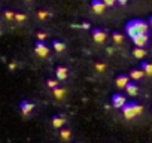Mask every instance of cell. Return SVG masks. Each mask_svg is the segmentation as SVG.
Wrapping results in <instances>:
<instances>
[{"instance_id": "5", "label": "cell", "mask_w": 152, "mask_h": 143, "mask_svg": "<svg viewBox=\"0 0 152 143\" xmlns=\"http://www.w3.org/2000/svg\"><path fill=\"white\" fill-rule=\"evenodd\" d=\"M34 52H36V55H39V57H48L49 55V48L43 43V42H37L36 45H34Z\"/></svg>"}, {"instance_id": "25", "label": "cell", "mask_w": 152, "mask_h": 143, "mask_svg": "<svg viewBox=\"0 0 152 143\" xmlns=\"http://www.w3.org/2000/svg\"><path fill=\"white\" fill-rule=\"evenodd\" d=\"M96 70L103 72V70H104V64H103V63H97V64H96Z\"/></svg>"}, {"instance_id": "11", "label": "cell", "mask_w": 152, "mask_h": 143, "mask_svg": "<svg viewBox=\"0 0 152 143\" xmlns=\"http://www.w3.org/2000/svg\"><path fill=\"white\" fill-rule=\"evenodd\" d=\"M55 75H57V79H58V81H64V79L67 78V69H66V67H63V66L57 67Z\"/></svg>"}, {"instance_id": "19", "label": "cell", "mask_w": 152, "mask_h": 143, "mask_svg": "<svg viewBox=\"0 0 152 143\" xmlns=\"http://www.w3.org/2000/svg\"><path fill=\"white\" fill-rule=\"evenodd\" d=\"M112 39H113V42H115V43H122V40H124L122 34H121V33H116V31L112 34Z\"/></svg>"}, {"instance_id": "9", "label": "cell", "mask_w": 152, "mask_h": 143, "mask_svg": "<svg viewBox=\"0 0 152 143\" xmlns=\"http://www.w3.org/2000/svg\"><path fill=\"white\" fill-rule=\"evenodd\" d=\"M115 82H116V87L118 88H125L127 84L130 82V75H119Z\"/></svg>"}, {"instance_id": "14", "label": "cell", "mask_w": 152, "mask_h": 143, "mask_svg": "<svg viewBox=\"0 0 152 143\" xmlns=\"http://www.w3.org/2000/svg\"><path fill=\"white\" fill-rule=\"evenodd\" d=\"M52 125H54L55 128H61V127L64 125V118H63V116H54V118H52Z\"/></svg>"}, {"instance_id": "1", "label": "cell", "mask_w": 152, "mask_h": 143, "mask_svg": "<svg viewBox=\"0 0 152 143\" xmlns=\"http://www.w3.org/2000/svg\"><path fill=\"white\" fill-rule=\"evenodd\" d=\"M125 31H127V34H128L130 37H134V36L139 34V33H148V31H149V26H148V23H145V21L133 20V21H130V23L125 26Z\"/></svg>"}, {"instance_id": "21", "label": "cell", "mask_w": 152, "mask_h": 143, "mask_svg": "<svg viewBox=\"0 0 152 143\" xmlns=\"http://www.w3.org/2000/svg\"><path fill=\"white\" fill-rule=\"evenodd\" d=\"M5 18L9 20V21H11V20H15V14H14L12 11H5Z\"/></svg>"}, {"instance_id": "6", "label": "cell", "mask_w": 152, "mask_h": 143, "mask_svg": "<svg viewBox=\"0 0 152 143\" xmlns=\"http://www.w3.org/2000/svg\"><path fill=\"white\" fill-rule=\"evenodd\" d=\"M106 6H107V5L104 3V0H93V2H91L93 11H94L96 14H99V15H102V14L104 12Z\"/></svg>"}, {"instance_id": "30", "label": "cell", "mask_w": 152, "mask_h": 143, "mask_svg": "<svg viewBox=\"0 0 152 143\" xmlns=\"http://www.w3.org/2000/svg\"><path fill=\"white\" fill-rule=\"evenodd\" d=\"M149 24H151V27H152V17H151V21H149Z\"/></svg>"}, {"instance_id": "16", "label": "cell", "mask_w": 152, "mask_h": 143, "mask_svg": "<svg viewBox=\"0 0 152 143\" xmlns=\"http://www.w3.org/2000/svg\"><path fill=\"white\" fill-rule=\"evenodd\" d=\"M142 69H143V72H145L148 76H152V64H151V63L143 61V63H142Z\"/></svg>"}, {"instance_id": "3", "label": "cell", "mask_w": 152, "mask_h": 143, "mask_svg": "<svg viewBox=\"0 0 152 143\" xmlns=\"http://www.w3.org/2000/svg\"><path fill=\"white\" fill-rule=\"evenodd\" d=\"M131 40L136 46H146L149 42V37H148V33H139L134 37H131Z\"/></svg>"}, {"instance_id": "22", "label": "cell", "mask_w": 152, "mask_h": 143, "mask_svg": "<svg viewBox=\"0 0 152 143\" xmlns=\"http://www.w3.org/2000/svg\"><path fill=\"white\" fill-rule=\"evenodd\" d=\"M36 37H37V40L43 42V40L48 37V34H46V33H43V31H39V33H36Z\"/></svg>"}, {"instance_id": "29", "label": "cell", "mask_w": 152, "mask_h": 143, "mask_svg": "<svg viewBox=\"0 0 152 143\" xmlns=\"http://www.w3.org/2000/svg\"><path fill=\"white\" fill-rule=\"evenodd\" d=\"M82 28H90V24H88V23H84V24H82Z\"/></svg>"}, {"instance_id": "27", "label": "cell", "mask_w": 152, "mask_h": 143, "mask_svg": "<svg viewBox=\"0 0 152 143\" xmlns=\"http://www.w3.org/2000/svg\"><path fill=\"white\" fill-rule=\"evenodd\" d=\"M127 2H128V0H116V3H118V5H121V6H125V5H127Z\"/></svg>"}, {"instance_id": "28", "label": "cell", "mask_w": 152, "mask_h": 143, "mask_svg": "<svg viewBox=\"0 0 152 143\" xmlns=\"http://www.w3.org/2000/svg\"><path fill=\"white\" fill-rule=\"evenodd\" d=\"M15 67H17V64H15V63H11V64H9V69H11V70H14Z\"/></svg>"}, {"instance_id": "10", "label": "cell", "mask_w": 152, "mask_h": 143, "mask_svg": "<svg viewBox=\"0 0 152 143\" xmlns=\"http://www.w3.org/2000/svg\"><path fill=\"white\" fill-rule=\"evenodd\" d=\"M143 75H146V73L143 72V69H142V67H140V69H134V70H131V72H130V78H131V79H134V81L142 79V78H143Z\"/></svg>"}, {"instance_id": "7", "label": "cell", "mask_w": 152, "mask_h": 143, "mask_svg": "<svg viewBox=\"0 0 152 143\" xmlns=\"http://www.w3.org/2000/svg\"><path fill=\"white\" fill-rule=\"evenodd\" d=\"M33 109H34V103H31V101L24 100V101H21V104H20V110H21V113H23L24 116H28V115L33 112Z\"/></svg>"}, {"instance_id": "13", "label": "cell", "mask_w": 152, "mask_h": 143, "mask_svg": "<svg viewBox=\"0 0 152 143\" xmlns=\"http://www.w3.org/2000/svg\"><path fill=\"white\" fill-rule=\"evenodd\" d=\"M133 55H134L136 58H145L146 51L143 49V46H136V48L133 49Z\"/></svg>"}, {"instance_id": "4", "label": "cell", "mask_w": 152, "mask_h": 143, "mask_svg": "<svg viewBox=\"0 0 152 143\" xmlns=\"http://www.w3.org/2000/svg\"><path fill=\"white\" fill-rule=\"evenodd\" d=\"M125 104H127L125 96H122V94H113V96H112V106H113V107L122 109Z\"/></svg>"}, {"instance_id": "8", "label": "cell", "mask_w": 152, "mask_h": 143, "mask_svg": "<svg viewBox=\"0 0 152 143\" xmlns=\"http://www.w3.org/2000/svg\"><path fill=\"white\" fill-rule=\"evenodd\" d=\"M93 39H94L96 43H103L106 40V33L100 28H94L93 30Z\"/></svg>"}, {"instance_id": "2", "label": "cell", "mask_w": 152, "mask_h": 143, "mask_svg": "<svg viewBox=\"0 0 152 143\" xmlns=\"http://www.w3.org/2000/svg\"><path fill=\"white\" fill-rule=\"evenodd\" d=\"M122 115L127 118V119H133V118H136L139 113H137V110H136V107H134V103H127L122 109Z\"/></svg>"}, {"instance_id": "12", "label": "cell", "mask_w": 152, "mask_h": 143, "mask_svg": "<svg viewBox=\"0 0 152 143\" xmlns=\"http://www.w3.org/2000/svg\"><path fill=\"white\" fill-rule=\"evenodd\" d=\"M125 91H127V94H128V96H137L139 88H137V85H136V84L128 82V84H127V87H125Z\"/></svg>"}, {"instance_id": "15", "label": "cell", "mask_w": 152, "mask_h": 143, "mask_svg": "<svg viewBox=\"0 0 152 143\" xmlns=\"http://www.w3.org/2000/svg\"><path fill=\"white\" fill-rule=\"evenodd\" d=\"M60 137L63 139V140H70L72 139V131L70 130H67V128H63V130H60Z\"/></svg>"}, {"instance_id": "18", "label": "cell", "mask_w": 152, "mask_h": 143, "mask_svg": "<svg viewBox=\"0 0 152 143\" xmlns=\"http://www.w3.org/2000/svg\"><path fill=\"white\" fill-rule=\"evenodd\" d=\"M64 94H66V91L63 90V88H54V96H55V98H58V100H61V98H64Z\"/></svg>"}, {"instance_id": "20", "label": "cell", "mask_w": 152, "mask_h": 143, "mask_svg": "<svg viewBox=\"0 0 152 143\" xmlns=\"http://www.w3.org/2000/svg\"><path fill=\"white\" fill-rule=\"evenodd\" d=\"M46 85H48V88H57L58 87V81H55V79H48L46 81Z\"/></svg>"}, {"instance_id": "31", "label": "cell", "mask_w": 152, "mask_h": 143, "mask_svg": "<svg viewBox=\"0 0 152 143\" xmlns=\"http://www.w3.org/2000/svg\"><path fill=\"white\" fill-rule=\"evenodd\" d=\"M27 2H30V0H27Z\"/></svg>"}, {"instance_id": "23", "label": "cell", "mask_w": 152, "mask_h": 143, "mask_svg": "<svg viewBox=\"0 0 152 143\" xmlns=\"http://www.w3.org/2000/svg\"><path fill=\"white\" fill-rule=\"evenodd\" d=\"M26 15H23V14H15V20L18 21V23H23V21H26Z\"/></svg>"}, {"instance_id": "17", "label": "cell", "mask_w": 152, "mask_h": 143, "mask_svg": "<svg viewBox=\"0 0 152 143\" xmlns=\"http://www.w3.org/2000/svg\"><path fill=\"white\" fill-rule=\"evenodd\" d=\"M52 48L57 51V52H63L64 49H66V45L63 43V42H58V40H54L52 42Z\"/></svg>"}, {"instance_id": "26", "label": "cell", "mask_w": 152, "mask_h": 143, "mask_svg": "<svg viewBox=\"0 0 152 143\" xmlns=\"http://www.w3.org/2000/svg\"><path fill=\"white\" fill-rule=\"evenodd\" d=\"M104 3H106L107 6H113V5L116 3V0H104Z\"/></svg>"}, {"instance_id": "24", "label": "cell", "mask_w": 152, "mask_h": 143, "mask_svg": "<svg viewBox=\"0 0 152 143\" xmlns=\"http://www.w3.org/2000/svg\"><path fill=\"white\" fill-rule=\"evenodd\" d=\"M48 15H49V14H48L46 11H39V18H40V20H45V18H48Z\"/></svg>"}]
</instances>
